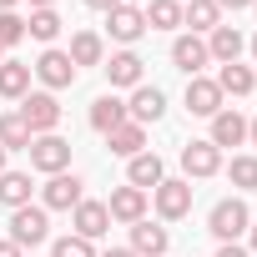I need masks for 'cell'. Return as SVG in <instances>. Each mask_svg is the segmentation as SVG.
<instances>
[{
  "label": "cell",
  "mask_w": 257,
  "mask_h": 257,
  "mask_svg": "<svg viewBox=\"0 0 257 257\" xmlns=\"http://www.w3.org/2000/svg\"><path fill=\"white\" fill-rule=\"evenodd\" d=\"M162 177H167V167H162V157L157 152H142V157H132V167H126V187H162Z\"/></svg>",
  "instance_id": "cell-22"
},
{
  "label": "cell",
  "mask_w": 257,
  "mask_h": 257,
  "mask_svg": "<svg viewBox=\"0 0 257 257\" xmlns=\"http://www.w3.org/2000/svg\"><path fill=\"white\" fill-rule=\"evenodd\" d=\"M31 126L21 121V111H6V116H0V147H6V152H31Z\"/></svg>",
  "instance_id": "cell-26"
},
{
  "label": "cell",
  "mask_w": 257,
  "mask_h": 257,
  "mask_svg": "<svg viewBox=\"0 0 257 257\" xmlns=\"http://www.w3.org/2000/svg\"><path fill=\"white\" fill-rule=\"evenodd\" d=\"M247 142H252V147H257V116H252V121H247Z\"/></svg>",
  "instance_id": "cell-38"
},
{
  "label": "cell",
  "mask_w": 257,
  "mask_h": 257,
  "mask_svg": "<svg viewBox=\"0 0 257 257\" xmlns=\"http://www.w3.org/2000/svg\"><path fill=\"white\" fill-rule=\"evenodd\" d=\"M167 247H172L167 227H152L147 217L132 222V252H137V257H167Z\"/></svg>",
  "instance_id": "cell-15"
},
{
  "label": "cell",
  "mask_w": 257,
  "mask_h": 257,
  "mask_svg": "<svg viewBox=\"0 0 257 257\" xmlns=\"http://www.w3.org/2000/svg\"><path fill=\"white\" fill-rule=\"evenodd\" d=\"M247 242H252V252H257V222H252V227H247Z\"/></svg>",
  "instance_id": "cell-40"
},
{
  "label": "cell",
  "mask_w": 257,
  "mask_h": 257,
  "mask_svg": "<svg viewBox=\"0 0 257 257\" xmlns=\"http://www.w3.org/2000/svg\"><path fill=\"white\" fill-rule=\"evenodd\" d=\"M66 56H71V66H76V71H81V66H106V41H101L96 31H76Z\"/></svg>",
  "instance_id": "cell-20"
},
{
  "label": "cell",
  "mask_w": 257,
  "mask_h": 257,
  "mask_svg": "<svg viewBox=\"0 0 257 257\" xmlns=\"http://www.w3.org/2000/svg\"><path fill=\"white\" fill-rule=\"evenodd\" d=\"M217 257H252V252H247L242 242H222V247H217Z\"/></svg>",
  "instance_id": "cell-33"
},
{
  "label": "cell",
  "mask_w": 257,
  "mask_h": 257,
  "mask_svg": "<svg viewBox=\"0 0 257 257\" xmlns=\"http://www.w3.org/2000/svg\"><path fill=\"white\" fill-rule=\"evenodd\" d=\"M142 71H147V61H142L137 51H116V56L106 61V81H111V86H132V91H137V86H142Z\"/></svg>",
  "instance_id": "cell-16"
},
{
  "label": "cell",
  "mask_w": 257,
  "mask_h": 257,
  "mask_svg": "<svg viewBox=\"0 0 257 257\" xmlns=\"http://www.w3.org/2000/svg\"><path fill=\"white\" fill-rule=\"evenodd\" d=\"M182 6H187V0H182Z\"/></svg>",
  "instance_id": "cell-46"
},
{
  "label": "cell",
  "mask_w": 257,
  "mask_h": 257,
  "mask_svg": "<svg viewBox=\"0 0 257 257\" xmlns=\"http://www.w3.org/2000/svg\"><path fill=\"white\" fill-rule=\"evenodd\" d=\"M182 172H187V182H192V177H197V182H202V177H217V172H222V152H217L212 142H187V147H182Z\"/></svg>",
  "instance_id": "cell-11"
},
{
  "label": "cell",
  "mask_w": 257,
  "mask_h": 257,
  "mask_svg": "<svg viewBox=\"0 0 257 257\" xmlns=\"http://www.w3.org/2000/svg\"><path fill=\"white\" fill-rule=\"evenodd\" d=\"M222 101H227V96H222V86H217L212 76H187V111H192V116H207V121H212V116L222 111Z\"/></svg>",
  "instance_id": "cell-9"
},
{
  "label": "cell",
  "mask_w": 257,
  "mask_h": 257,
  "mask_svg": "<svg viewBox=\"0 0 257 257\" xmlns=\"http://www.w3.org/2000/svg\"><path fill=\"white\" fill-rule=\"evenodd\" d=\"M0 257H21V247H16L11 237H0Z\"/></svg>",
  "instance_id": "cell-35"
},
{
  "label": "cell",
  "mask_w": 257,
  "mask_h": 257,
  "mask_svg": "<svg viewBox=\"0 0 257 257\" xmlns=\"http://www.w3.org/2000/svg\"><path fill=\"white\" fill-rule=\"evenodd\" d=\"M31 167H36V172H46V177L66 172V167H71V142H66V137H56V132L36 137V142H31Z\"/></svg>",
  "instance_id": "cell-6"
},
{
  "label": "cell",
  "mask_w": 257,
  "mask_h": 257,
  "mask_svg": "<svg viewBox=\"0 0 257 257\" xmlns=\"http://www.w3.org/2000/svg\"><path fill=\"white\" fill-rule=\"evenodd\" d=\"M152 202H157L162 222H182L192 212V182L187 177H162V187H152Z\"/></svg>",
  "instance_id": "cell-3"
},
{
  "label": "cell",
  "mask_w": 257,
  "mask_h": 257,
  "mask_svg": "<svg viewBox=\"0 0 257 257\" xmlns=\"http://www.w3.org/2000/svg\"><path fill=\"white\" fill-rule=\"evenodd\" d=\"M31 66L26 61H0V96H6V101H21L26 91H31Z\"/></svg>",
  "instance_id": "cell-23"
},
{
  "label": "cell",
  "mask_w": 257,
  "mask_h": 257,
  "mask_svg": "<svg viewBox=\"0 0 257 257\" xmlns=\"http://www.w3.org/2000/svg\"><path fill=\"white\" fill-rule=\"evenodd\" d=\"M121 121H126V101H116V96H96L91 101V126H96L101 137H111Z\"/></svg>",
  "instance_id": "cell-24"
},
{
  "label": "cell",
  "mask_w": 257,
  "mask_h": 257,
  "mask_svg": "<svg viewBox=\"0 0 257 257\" xmlns=\"http://www.w3.org/2000/svg\"><path fill=\"white\" fill-rule=\"evenodd\" d=\"M0 207H31V177L26 172H0Z\"/></svg>",
  "instance_id": "cell-27"
},
{
  "label": "cell",
  "mask_w": 257,
  "mask_h": 257,
  "mask_svg": "<svg viewBox=\"0 0 257 257\" xmlns=\"http://www.w3.org/2000/svg\"><path fill=\"white\" fill-rule=\"evenodd\" d=\"M0 172H6V147H0Z\"/></svg>",
  "instance_id": "cell-43"
},
{
  "label": "cell",
  "mask_w": 257,
  "mask_h": 257,
  "mask_svg": "<svg viewBox=\"0 0 257 257\" xmlns=\"http://www.w3.org/2000/svg\"><path fill=\"white\" fill-rule=\"evenodd\" d=\"M217 6H222V11H247L252 0H217Z\"/></svg>",
  "instance_id": "cell-36"
},
{
  "label": "cell",
  "mask_w": 257,
  "mask_h": 257,
  "mask_svg": "<svg viewBox=\"0 0 257 257\" xmlns=\"http://www.w3.org/2000/svg\"><path fill=\"white\" fill-rule=\"evenodd\" d=\"M217 86H222V96H252V91H257V76H252V66L232 61V66L217 71Z\"/></svg>",
  "instance_id": "cell-25"
},
{
  "label": "cell",
  "mask_w": 257,
  "mask_h": 257,
  "mask_svg": "<svg viewBox=\"0 0 257 257\" xmlns=\"http://www.w3.org/2000/svg\"><path fill=\"white\" fill-rule=\"evenodd\" d=\"M182 26H192V36H212L222 26V6L217 0H187L182 6Z\"/></svg>",
  "instance_id": "cell-18"
},
{
  "label": "cell",
  "mask_w": 257,
  "mask_h": 257,
  "mask_svg": "<svg viewBox=\"0 0 257 257\" xmlns=\"http://www.w3.org/2000/svg\"><path fill=\"white\" fill-rule=\"evenodd\" d=\"M227 177H232V187H242V192H257V157H232Z\"/></svg>",
  "instance_id": "cell-30"
},
{
  "label": "cell",
  "mask_w": 257,
  "mask_h": 257,
  "mask_svg": "<svg viewBox=\"0 0 257 257\" xmlns=\"http://www.w3.org/2000/svg\"><path fill=\"white\" fill-rule=\"evenodd\" d=\"M86 6H91V11H106V16H111V11L121 6V0H86Z\"/></svg>",
  "instance_id": "cell-34"
},
{
  "label": "cell",
  "mask_w": 257,
  "mask_h": 257,
  "mask_svg": "<svg viewBox=\"0 0 257 257\" xmlns=\"http://www.w3.org/2000/svg\"><path fill=\"white\" fill-rule=\"evenodd\" d=\"M202 41H207V56H212V61H222V66H232V61L242 56V46H247L237 26H217V31H212V36H202Z\"/></svg>",
  "instance_id": "cell-19"
},
{
  "label": "cell",
  "mask_w": 257,
  "mask_h": 257,
  "mask_svg": "<svg viewBox=\"0 0 257 257\" xmlns=\"http://www.w3.org/2000/svg\"><path fill=\"white\" fill-rule=\"evenodd\" d=\"M247 46H252V61H257V36H252V41H247Z\"/></svg>",
  "instance_id": "cell-42"
},
{
  "label": "cell",
  "mask_w": 257,
  "mask_h": 257,
  "mask_svg": "<svg viewBox=\"0 0 257 257\" xmlns=\"http://www.w3.org/2000/svg\"><path fill=\"white\" fill-rule=\"evenodd\" d=\"M26 36H36V41H46V46H51V41L61 36V16H56V11H31Z\"/></svg>",
  "instance_id": "cell-29"
},
{
  "label": "cell",
  "mask_w": 257,
  "mask_h": 257,
  "mask_svg": "<svg viewBox=\"0 0 257 257\" xmlns=\"http://www.w3.org/2000/svg\"><path fill=\"white\" fill-rule=\"evenodd\" d=\"M106 147H111L116 157H126V162H132V157H142V152H147V126H137V121H121L116 132L106 137Z\"/></svg>",
  "instance_id": "cell-21"
},
{
  "label": "cell",
  "mask_w": 257,
  "mask_h": 257,
  "mask_svg": "<svg viewBox=\"0 0 257 257\" xmlns=\"http://www.w3.org/2000/svg\"><path fill=\"white\" fill-rule=\"evenodd\" d=\"M106 212H111V222H142L147 217V192L142 187H116L111 192V202H106Z\"/></svg>",
  "instance_id": "cell-14"
},
{
  "label": "cell",
  "mask_w": 257,
  "mask_h": 257,
  "mask_svg": "<svg viewBox=\"0 0 257 257\" xmlns=\"http://www.w3.org/2000/svg\"><path fill=\"white\" fill-rule=\"evenodd\" d=\"M0 61H6V51H0Z\"/></svg>",
  "instance_id": "cell-44"
},
{
  "label": "cell",
  "mask_w": 257,
  "mask_h": 257,
  "mask_svg": "<svg viewBox=\"0 0 257 257\" xmlns=\"http://www.w3.org/2000/svg\"><path fill=\"white\" fill-rule=\"evenodd\" d=\"M26 41V21L16 16V11H0V51H11V46H21Z\"/></svg>",
  "instance_id": "cell-32"
},
{
  "label": "cell",
  "mask_w": 257,
  "mask_h": 257,
  "mask_svg": "<svg viewBox=\"0 0 257 257\" xmlns=\"http://www.w3.org/2000/svg\"><path fill=\"white\" fill-rule=\"evenodd\" d=\"M0 11H16V0H0Z\"/></svg>",
  "instance_id": "cell-41"
},
{
  "label": "cell",
  "mask_w": 257,
  "mask_h": 257,
  "mask_svg": "<svg viewBox=\"0 0 257 257\" xmlns=\"http://www.w3.org/2000/svg\"><path fill=\"white\" fill-rule=\"evenodd\" d=\"M21 121L31 126V137H46V132L61 126V101L51 91H26L21 96Z\"/></svg>",
  "instance_id": "cell-2"
},
{
  "label": "cell",
  "mask_w": 257,
  "mask_h": 257,
  "mask_svg": "<svg viewBox=\"0 0 257 257\" xmlns=\"http://www.w3.org/2000/svg\"><path fill=\"white\" fill-rule=\"evenodd\" d=\"M147 16V31H177L182 26V0H152V11Z\"/></svg>",
  "instance_id": "cell-28"
},
{
  "label": "cell",
  "mask_w": 257,
  "mask_h": 257,
  "mask_svg": "<svg viewBox=\"0 0 257 257\" xmlns=\"http://www.w3.org/2000/svg\"><path fill=\"white\" fill-rule=\"evenodd\" d=\"M71 227H76V237H86V242L106 237V227H111V212H106V202H76V212H71Z\"/></svg>",
  "instance_id": "cell-13"
},
{
  "label": "cell",
  "mask_w": 257,
  "mask_h": 257,
  "mask_svg": "<svg viewBox=\"0 0 257 257\" xmlns=\"http://www.w3.org/2000/svg\"><path fill=\"white\" fill-rule=\"evenodd\" d=\"M207 142H212L217 152H222V147H242V142H247V121H242L237 111L222 106V111L212 116V137H207Z\"/></svg>",
  "instance_id": "cell-17"
},
{
  "label": "cell",
  "mask_w": 257,
  "mask_h": 257,
  "mask_svg": "<svg viewBox=\"0 0 257 257\" xmlns=\"http://www.w3.org/2000/svg\"><path fill=\"white\" fill-rule=\"evenodd\" d=\"M247 227H252V212H247L242 197H222V202L207 212V232H212L217 242H237V237H247Z\"/></svg>",
  "instance_id": "cell-1"
},
{
  "label": "cell",
  "mask_w": 257,
  "mask_h": 257,
  "mask_svg": "<svg viewBox=\"0 0 257 257\" xmlns=\"http://www.w3.org/2000/svg\"><path fill=\"white\" fill-rule=\"evenodd\" d=\"M81 187H86V182H81L76 172H56V177H46V187H41V207H46V212H76V202H86Z\"/></svg>",
  "instance_id": "cell-4"
},
{
  "label": "cell",
  "mask_w": 257,
  "mask_h": 257,
  "mask_svg": "<svg viewBox=\"0 0 257 257\" xmlns=\"http://www.w3.org/2000/svg\"><path fill=\"white\" fill-rule=\"evenodd\" d=\"M31 71L41 76V86H46L51 96H56V91H66V86H76V66H71V56H66V51H56V46H51V51H41V61H36Z\"/></svg>",
  "instance_id": "cell-7"
},
{
  "label": "cell",
  "mask_w": 257,
  "mask_h": 257,
  "mask_svg": "<svg viewBox=\"0 0 257 257\" xmlns=\"http://www.w3.org/2000/svg\"><path fill=\"white\" fill-rule=\"evenodd\" d=\"M167 116V96H162V86H137L132 91V101H126V121H137V126H147V121H162Z\"/></svg>",
  "instance_id": "cell-10"
},
{
  "label": "cell",
  "mask_w": 257,
  "mask_h": 257,
  "mask_svg": "<svg viewBox=\"0 0 257 257\" xmlns=\"http://www.w3.org/2000/svg\"><path fill=\"white\" fill-rule=\"evenodd\" d=\"M56 6V0H31V11H51Z\"/></svg>",
  "instance_id": "cell-39"
},
{
  "label": "cell",
  "mask_w": 257,
  "mask_h": 257,
  "mask_svg": "<svg viewBox=\"0 0 257 257\" xmlns=\"http://www.w3.org/2000/svg\"><path fill=\"white\" fill-rule=\"evenodd\" d=\"M252 11H257V0H252Z\"/></svg>",
  "instance_id": "cell-45"
},
{
  "label": "cell",
  "mask_w": 257,
  "mask_h": 257,
  "mask_svg": "<svg viewBox=\"0 0 257 257\" xmlns=\"http://www.w3.org/2000/svg\"><path fill=\"white\" fill-rule=\"evenodd\" d=\"M51 257H96V247H91L86 237L66 232V237H56V242H51Z\"/></svg>",
  "instance_id": "cell-31"
},
{
  "label": "cell",
  "mask_w": 257,
  "mask_h": 257,
  "mask_svg": "<svg viewBox=\"0 0 257 257\" xmlns=\"http://www.w3.org/2000/svg\"><path fill=\"white\" fill-rule=\"evenodd\" d=\"M172 66L177 71H187V76H202V66H212V56H207V41L202 36H177L172 41Z\"/></svg>",
  "instance_id": "cell-12"
},
{
  "label": "cell",
  "mask_w": 257,
  "mask_h": 257,
  "mask_svg": "<svg viewBox=\"0 0 257 257\" xmlns=\"http://www.w3.org/2000/svg\"><path fill=\"white\" fill-rule=\"evenodd\" d=\"M51 237V217H46V207H16L11 212V242L26 252V247H41Z\"/></svg>",
  "instance_id": "cell-5"
},
{
  "label": "cell",
  "mask_w": 257,
  "mask_h": 257,
  "mask_svg": "<svg viewBox=\"0 0 257 257\" xmlns=\"http://www.w3.org/2000/svg\"><path fill=\"white\" fill-rule=\"evenodd\" d=\"M106 31H111V41H121L126 51H132V41L147 36V16H142V6H126V0H121V6L106 16Z\"/></svg>",
  "instance_id": "cell-8"
},
{
  "label": "cell",
  "mask_w": 257,
  "mask_h": 257,
  "mask_svg": "<svg viewBox=\"0 0 257 257\" xmlns=\"http://www.w3.org/2000/svg\"><path fill=\"white\" fill-rule=\"evenodd\" d=\"M101 257H137L132 247H111V252H101Z\"/></svg>",
  "instance_id": "cell-37"
}]
</instances>
